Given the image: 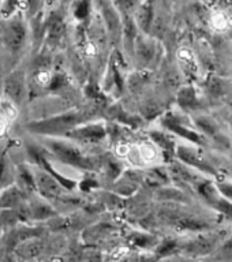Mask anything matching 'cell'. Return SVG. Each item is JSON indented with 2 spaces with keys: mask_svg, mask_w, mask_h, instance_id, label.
<instances>
[{
  "mask_svg": "<svg viewBox=\"0 0 232 262\" xmlns=\"http://www.w3.org/2000/svg\"><path fill=\"white\" fill-rule=\"evenodd\" d=\"M3 19L0 26L2 41L11 52H16L24 47L26 37H28V29L25 25L24 16L20 14H14Z\"/></svg>",
  "mask_w": 232,
  "mask_h": 262,
  "instance_id": "cell-1",
  "label": "cell"
},
{
  "mask_svg": "<svg viewBox=\"0 0 232 262\" xmlns=\"http://www.w3.org/2000/svg\"><path fill=\"white\" fill-rule=\"evenodd\" d=\"M79 120V115L69 114L61 115L57 118L48 119V120H41V122L32 123L29 124V130L38 134H60L65 131L71 130Z\"/></svg>",
  "mask_w": 232,
  "mask_h": 262,
  "instance_id": "cell-2",
  "label": "cell"
},
{
  "mask_svg": "<svg viewBox=\"0 0 232 262\" xmlns=\"http://www.w3.org/2000/svg\"><path fill=\"white\" fill-rule=\"evenodd\" d=\"M175 155L176 157L184 163L188 167L194 168L197 171L202 172L204 175L208 176H217L219 172L212 164L206 161L198 151L192 146H186V145H179L175 147Z\"/></svg>",
  "mask_w": 232,
  "mask_h": 262,
  "instance_id": "cell-3",
  "label": "cell"
},
{
  "mask_svg": "<svg viewBox=\"0 0 232 262\" xmlns=\"http://www.w3.org/2000/svg\"><path fill=\"white\" fill-rule=\"evenodd\" d=\"M49 147L63 163H67L70 165H77V167L89 168L90 161L82 155L81 151L75 149L71 145L63 142H49Z\"/></svg>",
  "mask_w": 232,
  "mask_h": 262,
  "instance_id": "cell-4",
  "label": "cell"
},
{
  "mask_svg": "<svg viewBox=\"0 0 232 262\" xmlns=\"http://www.w3.org/2000/svg\"><path fill=\"white\" fill-rule=\"evenodd\" d=\"M163 126L165 127L167 130L175 133L176 135H179V137H182V138L188 141V142L194 143V145H198V146L205 145L204 135L200 134L198 131L193 130V128L186 126V124L180 122V119H178L176 116H172V115L165 116L163 120Z\"/></svg>",
  "mask_w": 232,
  "mask_h": 262,
  "instance_id": "cell-5",
  "label": "cell"
},
{
  "mask_svg": "<svg viewBox=\"0 0 232 262\" xmlns=\"http://www.w3.org/2000/svg\"><path fill=\"white\" fill-rule=\"evenodd\" d=\"M223 233H206V235H201L196 239L192 241L190 243L184 246V250L192 255H208L212 254L215 250L220 245Z\"/></svg>",
  "mask_w": 232,
  "mask_h": 262,
  "instance_id": "cell-6",
  "label": "cell"
},
{
  "mask_svg": "<svg viewBox=\"0 0 232 262\" xmlns=\"http://www.w3.org/2000/svg\"><path fill=\"white\" fill-rule=\"evenodd\" d=\"M194 124H196L198 130L202 131V135H206L209 138L216 139L219 143H221V139H224L219 124L212 118H209V116H197L194 119Z\"/></svg>",
  "mask_w": 232,
  "mask_h": 262,
  "instance_id": "cell-7",
  "label": "cell"
},
{
  "mask_svg": "<svg viewBox=\"0 0 232 262\" xmlns=\"http://www.w3.org/2000/svg\"><path fill=\"white\" fill-rule=\"evenodd\" d=\"M4 90L10 97V100L15 102H19L24 97L25 93V82H24V75L19 73H14L11 77L8 78L4 85Z\"/></svg>",
  "mask_w": 232,
  "mask_h": 262,
  "instance_id": "cell-8",
  "label": "cell"
},
{
  "mask_svg": "<svg viewBox=\"0 0 232 262\" xmlns=\"http://www.w3.org/2000/svg\"><path fill=\"white\" fill-rule=\"evenodd\" d=\"M178 61H179L180 69L183 70L188 77H196L197 73H198V63H197V59L192 49H179L178 51Z\"/></svg>",
  "mask_w": 232,
  "mask_h": 262,
  "instance_id": "cell-9",
  "label": "cell"
},
{
  "mask_svg": "<svg viewBox=\"0 0 232 262\" xmlns=\"http://www.w3.org/2000/svg\"><path fill=\"white\" fill-rule=\"evenodd\" d=\"M178 104L182 110L194 111L200 106V98L194 86H186L178 93Z\"/></svg>",
  "mask_w": 232,
  "mask_h": 262,
  "instance_id": "cell-10",
  "label": "cell"
},
{
  "mask_svg": "<svg viewBox=\"0 0 232 262\" xmlns=\"http://www.w3.org/2000/svg\"><path fill=\"white\" fill-rule=\"evenodd\" d=\"M106 134L104 127L100 124H90V126H85L82 128L73 131L71 135L77 139H83V141H89V142H97L98 139H101Z\"/></svg>",
  "mask_w": 232,
  "mask_h": 262,
  "instance_id": "cell-11",
  "label": "cell"
},
{
  "mask_svg": "<svg viewBox=\"0 0 232 262\" xmlns=\"http://www.w3.org/2000/svg\"><path fill=\"white\" fill-rule=\"evenodd\" d=\"M15 118V111L12 108V104L4 101L0 104V137H3L11 126Z\"/></svg>",
  "mask_w": 232,
  "mask_h": 262,
  "instance_id": "cell-12",
  "label": "cell"
},
{
  "mask_svg": "<svg viewBox=\"0 0 232 262\" xmlns=\"http://www.w3.org/2000/svg\"><path fill=\"white\" fill-rule=\"evenodd\" d=\"M65 20L60 15H53L49 19V24L47 26V33H48V40L57 41L60 40L63 33H65Z\"/></svg>",
  "mask_w": 232,
  "mask_h": 262,
  "instance_id": "cell-13",
  "label": "cell"
},
{
  "mask_svg": "<svg viewBox=\"0 0 232 262\" xmlns=\"http://www.w3.org/2000/svg\"><path fill=\"white\" fill-rule=\"evenodd\" d=\"M210 208H213L216 212H219L223 217H225V220L232 221V202L228 200H225L224 196H216L215 200L209 204Z\"/></svg>",
  "mask_w": 232,
  "mask_h": 262,
  "instance_id": "cell-14",
  "label": "cell"
},
{
  "mask_svg": "<svg viewBox=\"0 0 232 262\" xmlns=\"http://www.w3.org/2000/svg\"><path fill=\"white\" fill-rule=\"evenodd\" d=\"M215 251V259L217 262H232V236L219 245Z\"/></svg>",
  "mask_w": 232,
  "mask_h": 262,
  "instance_id": "cell-15",
  "label": "cell"
},
{
  "mask_svg": "<svg viewBox=\"0 0 232 262\" xmlns=\"http://www.w3.org/2000/svg\"><path fill=\"white\" fill-rule=\"evenodd\" d=\"M152 18H153V6L151 0H147L146 3L142 4L141 11H139V24L145 30H147L151 26Z\"/></svg>",
  "mask_w": 232,
  "mask_h": 262,
  "instance_id": "cell-16",
  "label": "cell"
},
{
  "mask_svg": "<svg viewBox=\"0 0 232 262\" xmlns=\"http://www.w3.org/2000/svg\"><path fill=\"white\" fill-rule=\"evenodd\" d=\"M153 141L156 142V145H159V146L161 147L165 153H168V155H171V153L175 151L176 146L175 143H174V141L165 134H163V133H155V134H153Z\"/></svg>",
  "mask_w": 232,
  "mask_h": 262,
  "instance_id": "cell-17",
  "label": "cell"
},
{
  "mask_svg": "<svg viewBox=\"0 0 232 262\" xmlns=\"http://www.w3.org/2000/svg\"><path fill=\"white\" fill-rule=\"evenodd\" d=\"M90 12V0H79L74 8V16L77 19H86Z\"/></svg>",
  "mask_w": 232,
  "mask_h": 262,
  "instance_id": "cell-18",
  "label": "cell"
},
{
  "mask_svg": "<svg viewBox=\"0 0 232 262\" xmlns=\"http://www.w3.org/2000/svg\"><path fill=\"white\" fill-rule=\"evenodd\" d=\"M179 249V246L175 241H164L161 245L159 246L157 249V254L160 257H165V255H170V254L175 253L176 250Z\"/></svg>",
  "mask_w": 232,
  "mask_h": 262,
  "instance_id": "cell-19",
  "label": "cell"
},
{
  "mask_svg": "<svg viewBox=\"0 0 232 262\" xmlns=\"http://www.w3.org/2000/svg\"><path fill=\"white\" fill-rule=\"evenodd\" d=\"M208 90L209 93L212 96H220L223 92H224V88H223V82L219 79V78H210L208 82Z\"/></svg>",
  "mask_w": 232,
  "mask_h": 262,
  "instance_id": "cell-20",
  "label": "cell"
},
{
  "mask_svg": "<svg viewBox=\"0 0 232 262\" xmlns=\"http://www.w3.org/2000/svg\"><path fill=\"white\" fill-rule=\"evenodd\" d=\"M216 187L221 196L232 202V182H219L216 183Z\"/></svg>",
  "mask_w": 232,
  "mask_h": 262,
  "instance_id": "cell-21",
  "label": "cell"
},
{
  "mask_svg": "<svg viewBox=\"0 0 232 262\" xmlns=\"http://www.w3.org/2000/svg\"><path fill=\"white\" fill-rule=\"evenodd\" d=\"M118 6L120 8H123V11L124 12H129L131 8L134 7L135 4V0H115Z\"/></svg>",
  "mask_w": 232,
  "mask_h": 262,
  "instance_id": "cell-22",
  "label": "cell"
},
{
  "mask_svg": "<svg viewBox=\"0 0 232 262\" xmlns=\"http://www.w3.org/2000/svg\"><path fill=\"white\" fill-rule=\"evenodd\" d=\"M57 0H44V4L45 6H48V7H52L53 4L56 3Z\"/></svg>",
  "mask_w": 232,
  "mask_h": 262,
  "instance_id": "cell-23",
  "label": "cell"
},
{
  "mask_svg": "<svg viewBox=\"0 0 232 262\" xmlns=\"http://www.w3.org/2000/svg\"><path fill=\"white\" fill-rule=\"evenodd\" d=\"M231 36H232V33H231Z\"/></svg>",
  "mask_w": 232,
  "mask_h": 262,
  "instance_id": "cell-24",
  "label": "cell"
},
{
  "mask_svg": "<svg viewBox=\"0 0 232 262\" xmlns=\"http://www.w3.org/2000/svg\"><path fill=\"white\" fill-rule=\"evenodd\" d=\"M231 122H232V120H231Z\"/></svg>",
  "mask_w": 232,
  "mask_h": 262,
  "instance_id": "cell-25",
  "label": "cell"
}]
</instances>
